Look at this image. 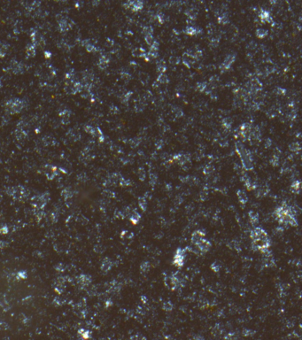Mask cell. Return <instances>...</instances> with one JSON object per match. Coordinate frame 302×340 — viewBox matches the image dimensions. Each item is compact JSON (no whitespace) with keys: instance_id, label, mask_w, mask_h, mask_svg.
I'll return each mask as SVG.
<instances>
[{"instance_id":"obj_18","label":"cell","mask_w":302,"mask_h":340,"mask_svg":"<svg viewBox=\"0 0 302 340\" xmlns=\"http://www.w3.org/2000/svg\"><path fill=\"white\" fill-rule=\"evenodd\" d=\"M138 204H139V206H140V208L142 209V211H145L146 210V205H147V203H146L145 198H139V199H138Z\"/></svg>"},{"instance_id":"obj_22","label":"cell","mask_w":302,"mask_h":340,"mask_svg":"<svg viewBox=\"0 0 302 340\" xmlns=\"http://www.w3.org/2000/svg\"><path fill=\"white\" fill-rule=\"evenodd\" d=\"M131 340H146V338L144 337L140 333H137L131 337Z\"/></svg>"},{"instance_id":"obj_7","label":"cell","mask_w":302,"mask_h":340,"mask_svg":"<svg viewBox=\"0 0 302 340\" xmlns=\"http://www.w3.org/2000/svg\"><path fill=\"white\" fill-rule=\"evenodd\" d=\"M205 237H206V233H205L204 231H202V230H200V229H198V230H196V231H194V232L192 233V235H191V237H190L191 244H192L193 245H196L197 243H198V242L201 240V239L205 238Z\"/></svg>"},{"instance_id":"obj_11","label":"cell","mask_w":302,"mask_h":340,"mask_svg":"<svg viewBox=\"0 0 302 340\" xmlns=\"http://www.w3.org/2000/svg\"><path fill=\"white\" fill-rule=\"evenodd\" d=\"M140 219H141V215L138 213V212H137V211H135L134 212H131L130 217H129V220H130V221H131V223H132V224L137 225V224L139 222Z\"/></svg>"},{"instance_id":"obj_27","label":"cell","mask_w":302,"mask_h":340,"mask_svg":"<svg viewBox=\"0 0 302 340\" xmlns=\"http://www.w3.org/2000/svg\"><path fill=\"white\" fill-rule=\"evenodd\" d=\"M211 269H213L214 272H218L219 269H220V265L217 261H214L212 265H211Z\"/></svg>"},{"instance_id":"obj_23","label":"cell","mask_w":302,"mask_h":340,"mask_svg":"<svg viewBox=\"0 0 302 340\" xmlns=\"http://www.w3.org/2000/svg\"><path fill=\"white\" fill-rule=\"evenodd\" d=\"M149 269H150V264H149V262H143V263L141 264L140 269L142 272H146V271L149 270Z\"/></svg>"},{"instance_id":"obj_14","label":"cell","mask_w":302,"mask_h":340,"mask_svg":"<svg viewBox=\"0 0 302 340\" xmlns=\"http://www.w3.org/2000/svg\"><path fill=\"white\" fill-rule=\"evenodd\" d=\"M237 195L239 197V202L242 204V205H246V202H247V196H246V192H244L243 191H238L237 192Z\"/></svg>"},{"instance_id":"obj_32","label":"cell","mask_w":302,"mask_h":340,"mask_svg":"<svg viewBox=\"0 0 302 340\" xmlns=\"http://www.w3.org/2000/svg\"><path fill=\"white\" fill-rule=\"evenodd\" d=\"M223 126L225 127H227V128H230V127L231 126V121L228 120H223Z\"/></svg>"},{"instance_id":"obj_30","label":"cell","mask_w":302,"mask_h":340,"mask_svg":"<svg viewBox=\"0 0 302 340\" xmlns=\"http://www.w3.org/2000/svg\"><path fill=\"white\" fill-rule=\"evenodd\" d=\"M158 70L160 71L161 74H163V73L165 72V70H166V66H165V64H163V63L158 64Z\"/></svg>"},{"instance_id":"obj_8","label":"cell","mask_w":302,"mask_h":340,"mask_svg":"<svg viewBox=\"0 0 302 340\" xmlns=\"http://www.w3.org/2000/svg\"><path fill=\"white\" fill-rule=\"evenodd\" d=\"M234 60H235V56L234 55H229V56L227 57L226 59H224V61H223V63H222V69L223 70H226V69H229L230 67H231V66L232 65V63L234 62Z\"/></svg>"},{"instance_id":"obj_33","label":"cell","mask_w":302,"mask_h":340,"mask_svg":"<svg viewBox=\"0 0 302 340\" xmlns=\"http://www.w3.org/2000/svg\"><path fill=\"white\" fill-rule=\"evenodd\" d=\"M158 19H159V21H160L161 23H163V22H164V20H163V14H162L158 15Z\"/></svg>"},{"instance_id":"obj_28","label":"cell","mask_w":302,"mask_h":340,"mask_svg":"<svg viewBox=\"0 0 302 340\" xmlns=\"http://www.w3.org/2000/svg\"><path fill=\"white\" fill-rule=\"evenodd\" d=\"M144 33L145 35H153V29L151 27H146V28H144Z\"/></svg>"},{"instance_id":"obj_29","label":"cell","mask_w":302,"mask_h":340,"mask_svg":"<svg viewBox=\"0 0 302 340\" xmlns=\"http://www.w3.org/2000/svg\"><path fill=\"white\" fill-rule=\"evenodd\" d=\"M231 244H232V245H231L232 249H235V250H237V251H240V245H239V244L238 243V242H236V241H231Z\"/></svg>"},{"instance_id":"obj_13","label":"cell","mask_w":302,"mask_h":340,"mask_svg":"<svg viewBox=\"0 0 302 340\" xmlns=\"http://www.w3.org/2000/svg\"><path fill=\"white\" fill-rule=\"evenodd\" d=\"M260 19L261 20L262 22H271L272 21V18L270 17V15L268 14V12L267 11H264V10H261L260 14Z\"/></svg>"},{"instance_id":"obj_20","label":"cell","mask_w":302,"mask_h":340,"mask_svg":"<svg viewBox=\"0 0 302 340\" xmlns=\"http://www.w3.org/2000/svg\"><path fill=\"white\" fill-rule=\"evenodd\" d=\"M162 308H163V310H165V311L170 312L172 309H173V305H172L171 302H169V301L165 302V303H163V305H162Z\"/></svg>"},{"instance_id":"obj_4","label":"cell","mask_w":302,"mask_h":340,"mask_svg":"<svg viewBox=\"0 0 302 340\" xmlns=\"http://www.w3.org/2000/svg\"><path fill=\"white\" fill-rule=\"evenodd\" d=\"M187 249L184 248H177L176 251V253L174 256V260H173V264L177 267V268H182L184 265V259H185V253H186Z\"/></svg>"},{"instance_id":"obj_15","label":"cell","mask_w":302,"mask_h":340,"mask_svg":"<svg viewBox=\"0 0 302 340\" xmlns=\"http://www.w3.org/2000/svg\"><path fill=\"white\" fill-rule=\"evenodd\" d=\"M300 190V181H295L291 185V191H292L293 193H299Z\"/></svg>"},{"instance_id":"obj_21","label":"cell","mask_w":302,"mask_h":340,"mask_svg":"<svg viewBox=\"0 0 302 340\" xmlns=\"http://www.w3.org/2000/svg\"><path fill=\"white\" fill-rule=\"evenodd\" d=\"M289 148H290L291 151H292V152H299L300 150V144L298 143H292V144H290Z\"/></svg>"},{"instance_id":"obj_9","label":"cell","mask_w":302,"mask_h":340,"mask_svg":"<svg viewBox=\"0 0 302 340\" xmlns=\"http://www.w3.org/2000/svg\"><path fill=\"white\" fill-rule=\"evenodd\" d=\"M248 217H249L250 222L253 225H255V224L258 223V221H259V214H258V212L250 211L249 213H248Z\"/></svg>"},{"instance_id":"obj_6","label":"cell","mask_w":302,"mask_h":340,"mask_svg":"<svg viewBox=\"0 0 302 340\" xmlns=\"http://www.w3.org/2000/svg\"><path fill=\"white\" fill-rule=\"evenodd\" d=\"M262 264L265 268H271L275 265V260L272 256V253L269 252L266 254H263Z\"/></svg>"},{"instance_id":"obj_5","label":"cell","mask_w":302,"mask_h":340,"mask_svg":"<svg viewBox=\"0 0 302 340\" xmlns=\"http://www.w3.org/2000/svg\"><path fill=\"white\" fill-rule=\"evenodd\" d=\"M194 246H195V247H197L198 251V253L199 254H202V253H207V252L210 250L212 245H211V243L209 242V241L203 238V239H201V240L199 241L198 243H197Z\"/></svg>"},{"instance_id":"obj_16","label":"cell","mask_w":302,"mask_h":340,"mask_svg":"<svg viewBox=\"0 0 302 340\" xmlns=\"http://www.w3.org/2000/svg\"><path fill=\"white\" fill-rule=\"evenodd\" d=\"M256 35L259 37V38H264L267 35V31L264 28H258L256 30Z\"/></svg>"},{"instance_id":"obj_26","label":"cell","mask_w":302,"mask_h":340,"mask_svg":"<svg viewBox=\"0 0 302 340\" xmlns=\"http://www.w3.org/2000/svg\"><path fill=\"white\" fill-rule=\"evenodd\" d=\"M145 41H146V42H147L149 45H152L153 43V35H145Z\"/></svg>"},{"instance_id":"obj_19","label":"cell","mask_w":302,"mask_h":340,"mask_svg":"<svg viewBox=\"0 0 302 340\" xmlns=\"http://www.w3.org/2000/svg\"><path fill=\"white\" fill-rule=\"evenodd\" d=\"M157 82L160 83H166L169 82V79H168V76L165 74H161L159 75L158 79H157Z\"/></svg>"},{"instance_id":"obj_17","label":"cell","mask_w":302,"mask_h":340,"mask_svg":"<svg viewBox=\"0 0 302 340\" xmlns=\"http://www.w3.org/2000/svg\"><path fill=\"white\" fill-rule=\"evenodd\" d=\"M198 32H199V31H198V29L196 28H193V27H187L186 29H185V33H186L187 35H197Z\"/></svg>"},{"instance_id":"obj_24","label":"cell","mask_w":302,"mask_h":340,"mask_svg":"<svg viewBox=\"0 0 302 340\" xmlns=\"http://www.w3.org/2000/svg\"><path fill=\"white\" fill-rule=\"evenodd\" d=\"M206 83H198L197 84V87H196V89H197L198 91H200V92H203L205 90H206Z\"/></svg>"},{"instance_id":"obj_3","label":"cell","mask_w":302,"mask_h":340,"mask_svg":"<svg viewBox=\"0 0 302 340\" xmlns=\"http://www.w3.org/2000/svg\"><path fill=\"white\" fill-rule=\"evenodd\" d=\"M236 148H237V152L240 155V158H241V160H242V164H243V167L246 170H252L253 169V161H252V159H251V154L250 152L246 150L244 145L240 143V142H238L236 144Z\"/></svg>"},{"instance_id":"obj_31","label":"cell","mask_w":302,"mask_h":340,"mask_svg":"<svg viewBox=\"0 0 302 340\" xmlns=\"http://www.w3.org/2000/svg\"><path fill=\"white\" fill-rule=\"evenodd\" d=\"M157 181V177L155 175H151V178H150V183L152 185H154L155 183Z\"/></svg>"},{"instance_id":"obj_2","label":"cell","mask_w":302,"mask_h":340,"mask_svg":"<svg viewBox=\"0 0 302 340\" xmlns=\"http://www.w3.org/2000/svg\"><path fill=\"white\" fill-rule=\"evenodd\" d=\"M274 216L279 224L290 225L292 227L298 226V221L296 218L293 208L289 206L285 203L275 208L274 211Z\"/></svg>"},{"instance_id":"obj_25","label":"cell","mask_w":302,"mask_h":340,"mask_svg":"<svg viewBox=\"0 0 302 340\" xmlns=\"http://www.w3.org/2000/svg\"><path fill=\"white\" fill-rule=\"evenodd\" d=\"M219 22L220 23H222V24H226L227 22H228V17H227V15L226 14H222V16H220L219 17Z\"/></svg>"},{"instance_id":"obj_1","label":"cell","mask_w":302,"mask_h":340,"mask_svg":"<svg viewBox=\"0 0 302 340\" xmlns=\"http://www.w3.org/2000/svg\"><path fill=\"white\" fill-rule=\"evenodd\" d=\"M250 237L252 240L253 250L258 251L262 254H266L270 252L269 248L271 245V242L267 231L261 227L253 228L250 233Z\"/></svg>"},{"instance_id":"obj_12","label":"cell","mask_w":302,"mask_h":340,"mask_svg":"<svg viewBox=\"0 0 302 340\" xmlns=\"http://www.w3.org/2000/svg\"><path fill=\"white\" fill-rule=\"evenodd\" d=\"M243 180H244V182H245V185H246V189L248 190V191H252V190H255V188H256V185L255 184H253V182L248 178V177L246 176H244L243 177Z\"/></svg>"},{"instance_id":"obj_10","label":"cell","mask_w":302,"mask_h":340,"mask_svg":"<svg viewBox=\"0 0 302 340\" xmlns=\"http://www.w3.org/2000/svg\"><path fill=\"white\" fill-rule=\"evenodd\" d=\"M129 5V7H130L133 11L137 12V11H139L143 8V3L141 1H135V2H129L128 3Z\"/></svg>"}]
</instances>
